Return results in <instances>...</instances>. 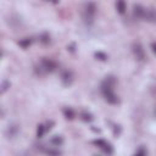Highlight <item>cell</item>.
<instances>
[{
	"label": "cell",
	"instance_id": "cell-1",
	"mask_svg": "<svg viewBox=\"0 0 156 156\" xmlns=\"http://www.w3.org/2000/svg\"><path fill=\"white\" fill-rule=\"evenodd\" d=\"M116 84V79L113 76H107L102 83H101V87H100V90H101V94L104 95L105 100L108 102V104H112V105H116L118 102V98L117 95L115 94L113 91V87Z\"/></svg>",
	"mask_w": 156,
	"mask_h": 156
},
{
	"label": "cell",
	"instance_id": "cell-2",
	"mask_svg": "<svg viewBox=\"0 0 156 156\" xmlns=\"http://www.w3.org/2000/svg\"><path fill=\"white\" fill-rule=\"evenodd\" d=\"M57 68V63L56 61H54L52 58H48V57H43L39 62V65L34 66V71L37 74L43 76L46 73H51L54 71H56Z\"/></svg>",
	"mask_w": 156,
	"mask_h": 156
},
{
	"label": "cell",
	"instance_id": "cell-3",
	"mask_svg": "<svg viewBox=\"0 0 156 156\" xmlns=\"http://www.w3.org/2000/svg\"><path fill=\"white\" fill-rule=\"evenodd\" d=\"M96 13V5L94 2H87L83 10V20L87 26H91L94 22V17Z\"/></svg>",
	"mask_w": 156,
	"mask_h": 156
},
{
	"label": "cell",
	"instance_id": "cell-4",
	"mask_svg": "<svg viewBox=\"0 0 156 156\" xmlns=\"http://www.w3.org/2000/svg\"><path fill=\"white\" fill-rule=\"evenodd\" d=\"M132 51L135 56V58L138 61H144L146 58V54H145V50H144V46L139 43V41H134L132 44Z\"/></svg>",
	"mask_w": 156,
	"mask_h": 156
},
{
	"label": "cell",
	"instance_id": "cell-5",
	"mask_svg": "<svg viewBox=\"0 0 156 156\" xmlns=\"http://www.w3.org/2000/svg\"><path fill=\"white\" fill-rule=\"evenodd\" d=\"M18 133H20V126H18L17 123H15V122L9 123V126H7L6 129H5V135H6L7 139H13V138H16V136L18 135Z\"/></svg>",
	"mask_w": 156,
	"mask_h": 156
},
{
	"label": "cell",
	"instance_id": "cell-6",
	"mask_svg": "<svg viewBox=\"0 0 156 156\" xmlns=\"http://www.w3.org/2000/svg\"><path fill=\"white\" fill-rule=\"evenodd\" d=\"M93 144H95L96 146H99L107 155H112V152H113V147L111 146V144L107 143L104 139H95V140H93Z\"/></svg>",
	"mask_w": 156,
	"mask_h": 156
},
{
	"label": "cell",
	"instance_id": "cell-7",
	"mask_svg": "<svg viewBox=\"0 0 156 156\" xmlns=\"http://www.w3.org/2000/svg\"><path fill=\"white\" fill-rule=\"evenodd\" d=\"M60 77H61L62 84L66 85V87H69L72 84V82H73V74H72V72L69 69H62Z\"/></svg>",
	"mask_w": 156,
	"mask_h": 156
},
{
	"label": "cell",
	"instance_id": "cell-8",
	"mask_svg": "<svg viewBox=\"0 0 156 156\" xmlns=\"http://www.w3.org/2000/svg\"><path fill=\"white\" fill-rule=\"evenodd\" d=\"M38 150L43 154H45L46 156H61V151L57 149H52L45 145H38Z\"/></svg>",
	"mask_w": 156,
	"mask_h": 156
},
{
	"label": "cell",
	"instance_id": "cell-9",
	"mask_svg": "<svg viewBox=\"0 0 156 156\" xmlns=\"http://www.w3.org/2000/svg\"><path fill=\"white\" fill-rule=\"evenodd\" d=\"M145 13H146V9L143 5H140V4H134L133 5V15H134L135 18L144 20Z\"/></svg>",
	"mask_w": 156,
	"mask_h": 156
},
{
	"label": "cell",
	"instance_id": "cell-10",
	"mask_svg": "<svg viewBox=\"0 0 156 156\" xmlns=\"http://www.w3.org/2000/svg\"><path fill=\"white\" fill-rule=\"evenodd\" d=\"M144 21L156 22V10L155 9H146V13H145Z\"/></svg>",
	"mask_w": 156,
	"mask_h": 156
},
{
	"label": "cell",
	"instance_id": "cell-11",
	"mask_svg": "<svg viewBox=\"0 0 156 156\" xmlns=\"http://www.w3.org/2000/svg\"><path fill=\"white\" fill-rule=\"evenodd\" d=\"M32 43H33V38H23V39H21L18 41V45L21 48H23V49H27V48H29L32 45Z\"/></svg>",
	"mask_w": 156,
	"mask_h": 156
},
{
	"label": "cell",
	"instance_id": "cell-12",
	"mask_svg": "<svg viewBox=\"0 0 156 156\" xmlns=\"http://www.w3.org/2000/svg\"><path fill=\"white\" fill-rule=\"evenodd\" d=\"M62 113H63L65 118H67V119H73L74 118V111L71 107H63Z\"/></svg>",
	"mask_w": 156,
	"mask_h": 156
},
{
	"label": "cell",
	"instance_id": "cell-13",
	"mask_svg": "<svg viewBox=\"0 0 156 156\" xmlns=\"http://www.w3.org/2000/svg\"><path fill=\"white\" fill-rule=\"evenodd\" d=\"M50 144L55 145V146H61L63 144V138L61 135H54L51 139H50Z\"/></svg>",
	"mask_w": 156,
	"mask_h": 156
},
{
	"label": "cell",
	"instance_id": "cell-14",
	"mask_svg": "<svg viewBox=\"0 0 156 156\" xmlns=\"http://www.w3.org/2000/svg\"><path fill=\"white\" fill-rule=\"evenodd\" d=\"M116 9H117V12H118V13L123 15V13L126 12V9H127L126 2H124V1H117V2H116Z\"/></svg>",
	"mask_w": 156,
	"mask_h": 156
},
{
	"label": "cell",
	"instance_id": "cell-15",
	"mask_svg": "<svg viewBox=\"0 0 156 156\" xmlns=\"http://www.w3.org/2000/svg\"><path fill=\"white\" fill-rule=\"evenodd\" d=\"M39 41L40 43H43V44H49L50 43V35H49V33H46V32H44V33H41L40 35H39Z\"/></svg>",
	"mask_w": 156,
	"mask_h": 156
},
{
	"label": "cell",
	"instance_id": "cell-16",
	"mask_svg": "<svg viewBox=\"0 0 156 156\" xmlns=\"http://www.w3.org/2000/svg\"><path fill=\"white\" fill-rule=\"evenodd\" d=\"M45 132H46L45 126L44 124H38V127H37V136L38 138H41L45 134Z\"/></svg>",
	"mask_w": 156,
	"mask_h": 156
},
{
	"label": "cell",
	"instance_id": "cell-17",
	"mask_svg": "<svg viewBox=\"0 0 156 156\" xmlns=\"http://www.w3.org/2000/svg\"><path fill=\"white\" fill-rule=\"evenodd\" d=\"M80 117H82V119H83V121H85V122H91V121L94 119L93 115H91V113H89V112H85V111L80 113Z\"/></svg>",
	"mask_w": 156,
	"mask_h": 156
},
{
	"label": "cell",
	"instance_id": "cell-18",
	"mask_svg": "<svg viewBox=\"0 0 156 156\" xmlns=\"http://www.w3.org/2000/svg\"><path fill=\"white\" fill-rule=\"evenodd\" d=\"M95 57H96L98 60H100V61H106V60H107V55H106L105 52H101V51L95 52Z\"/></svg>",
	"mask_w": 156,
	"mask_h": 156
},
{
	"label": "cell",
	"instance_id": "cell-19",
	"mask_svg": "<svg viewBox=\"0 0 156 156\" xmlns=\"http://www.w3.org/2000/svg\"><path fill=\"white\" fill-rule=\"evenodd\" d=\"M9 88H10V82L6 80V79L2 80V83H1V94H4Z\"/></svg>",
	"mask_w": 156,
	"mask_h": 156
},
{
	"label": "cell",
	"instance_id": "cell-20",
	"mask_svg": "<svg viewBox=\"0 0 156 156\" xmlns=\"http://www.w3.org/2000/svg\"><path fill=\"white\" fill-rule=\"evenodd\" d=\"M133 156H146V150H145V147H139V149L136 150V152H135Z\"/></svg>",
	"mask_w": 156,
	"mask_h": 156
},
{
	"label": "cell",
	"instance_id": "cell-21",
	"mask_svg": "<svg viewBox=\"0 0 156 156\" xmlns=\"http://www.w3.org/2000/svg\"><path fill=\"white\" fill-rule=\"evenodd\" d=\"M151 50H152V52L156 55V41H152V43H151Z\"/></svg>",
	"mask_w": 156,
	"mask_h": 156
},
{
	"label": "cell",
	"instance_id": "cell-22",
	"mask_svg": "<svg viewBox=\"0 0 156 156\" xmlns=\"http://www.w3.org/2000/svg\"><path fill=\"white\" fill-rule=\"evenodd\" d=\"M68 49H69L71 51H74V44H72V45H71V46H69Z\"/></svg>",
	"mask_w": 156,
	"mask_h": 156
},
{
	"label": "cell",
	"instance_id": "cell-23",
	"mask_svg": "<svg viewBox=\"0 0 156 156\" xmlns=\"http://www.w3.org/2000/svg\"><path fill=\"white\" fill-rule=\"evenodd\" d=\"M94 156H98V155H94Z\"/></svg>",
	"mask_w": 156,
	"mask_h": 156
}]
</instances>
